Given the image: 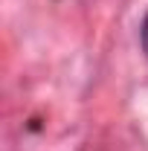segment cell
<instances>
[{
    "instance_id": "6da1fadb",
    "label": "cell",
    "mask_w": 148,
    "mask_h": 151,
    "mask_svg": "<svg viewBox=\"0 0 148 151\" xmlns=\"http://www.w3.org/2000/svg\"><path fill=\"white\" fill-rule=\"evenodd\" d=\"M139 44H142V52L148 55V12L142 18V23H139Z\"/></svg>"
}]
</instances>
